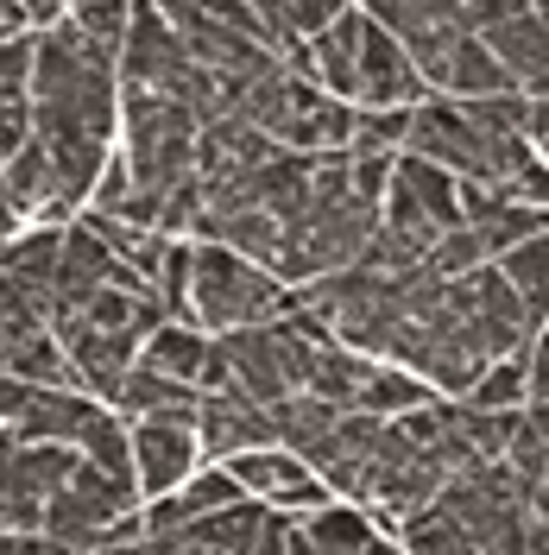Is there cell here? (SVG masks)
Wrapping results in <instances>:
<instances>
[{"instance_id": "1", "label": "cell", "mask_w": 549, "mask_h": 555, "mask_svg": "<svg viewBox=\"0 0 549 555\" xmlns=\"http://www.w3.org/2000/svg\"><path fill=\"white\" fill-rule=\"evenodd\" d=\"M33 120L64 177L69 203L89 208L102 165L120 145V51L89 38L69 20L38 26V69H33Z\"/></svg>"}, {"instance_id": "2", "label": "cell", "mask_w": 549, "mask_h": 555, "mask_svg": "<svg viewBox=\"0 0 549 555\" xmlns=\"http://www.w3.org/2000/svg\"><path fill=\"white\" fill-rule=\"evenodd\" d=\"M234 114H246L259 133H272L278 145H291V152H342L347 139H354L360 102L329 95L322 82H309L304 69L278 51L253 82H241Z\"/></svg>"}, {"instance_id": "3", "label": "cell", "mask_w": 549, "mask_h": 555, "mask_svg": "<svg viewBox=\"0 0 549 555\" xmlns=\"http://www.w3.org/2000/svg\"><path fill=\"white\" fill-rule=\"evenodd\" d=\"M297 304V284H284L272 266L228 241H196V272H190V322L208 335L272 322Z\"/></svg>"}, {"instance_id": "4", "label": "cell", "mask_w": 549, "mask_h": 555, "mask_svg": "<svg viewBox=\"0 0 549 555\" xmlns=\"http://www.w3.org/2000/svg\"><path fill=\"white\" fill-rule=\"evenodd\" d=\"M518 145H531V139L524 133H486L481 120L461 107V95H436V89L411 107V139H405V152H423V158H436L443 171L468 177V183H493Z\"/></svg>"}, {"instance_id": "5", "label": "cell", "mask_w": 549, "mask_h": 555, "mask_svg": "<svg viewBox=\"0 0 549 555\" xmlns=\"http://www.w3.org/2000/svg\"><path fill=\"white\" fill-rule=\"evenodd\" d=\"M139 505H145L139 480H120V474L95 467L76 449V467L64 474V486L44 505V543L51 550H102V537Z\"/></svg>"}, {"instance_id": "6", "label": "cell", "mask_w": 549, "mask_h": 555, "mask_svg": "<svg viewBox=\"0 0 549 555\" xmlns=\"http://www.w3.org/2000/svg\"><path fill=\"white\" fill-rule=\"evenodd\" d=\"M379 221L430 253L448 228H461V177L443 171L423 152H398L392 183H385V203H379Z\"/></svg>"}, {"instance_id": "7", "label": "cell", "mask_w": 549, "mask_h": 555, "mask_svg": "<svg viewBox=\"0 0 549 555\" xmlns=\"http://www.w3.org/2000/svg\"><path fill=\"white\" fill-rule=\"evenodd\" d=\"M171 550H208V555H297L304 537H297V512L284 505H266V499H234L221 512L196 518L190 530H177Z\"/></svg>"}, {"instance_id": "8", "label": "cell", "mask_w": 549, "mask_h": 555, "mask_svg": "<svg viewBox=\"0 0 549 555\" xmlns=\"http://www.w3.org/2000/svg\"><path fill=\"white\" fill-rule=\"evenodd\" d=\"M448 304H455V315L468 322V335H474L493 360H499V353H524L531 335H537L524 297L512 291V278L499 272V259H486V266H474V272L448 278Z\"/></svg>"}, {"instance_id": "9", "label": "cell", "mask_w": 549, "mask_h": 555, "mask_svg": "<svg viewBox=\"0 0 549 555\" xmlns=\"http://www.w3.org/2000/svg\"><path fill=\"white\" fill-rule=\"evenodd\" d=\"M228 467H234L241 492L266 499V505H284V512H297V518L316 512L322 499H335L329 480H322L304 454L291 449V442H259V449H241V454H228Z\"/></svg>"}, {"instance_id": "10", "label": "cell", "mask_w": 549, "mask_h": 555, "mask_svg": "<svg viewBox=\"0 0 549 555\" xmlns=\"http://www.w3.org/2000/svg\"><path fill=\"white\" fill-rule=\"evenodd\" d=\"M127 429H133V474L145 499L183 486L208 461L203 436H196V416H127Z\"/></svg>"}, {"instance_id": "11", "label": "cell", "mask_w": 549, "mask_h": 555, "mask_svg": "<svg viewBox=\"0 0 549 555\" xmlns=\"http://www.w3.org/2000/svg\"><path fill=\"white\" fill-rule=\"evenodd\" d=\"M423 95H430V82L405 51V38L360 7V107H417Z\"/></svg>"}, {"instance_id": "12", "label": "cell", "mask_w": 549, "mask_h": 555, "mask_svg": "<svg viewBox=\"0 0 549 555\" xmlns=\"http://www.w3.org/2000/svg\"><path fill=\"white\" fill-rule=\"evenodd\" d=\"M196 436H203L208 461H228L241 449H259V442H278V416L272 404L246 398L241 385H208L196 398Z\"/></svg>"}, {"instance_id": "13", "label": "cell", "mask_w": 549, "mask_h": 555, "mask_svg": "<svg viewBox=\"0 0 549 555\" xmlns=\"http://www.w3.org/2000/svg\"><path fill=\"white\" fill-rule=\"evenodd\" d=\"M284 57L304 69L309 82H322L329 95H342V102H360V0L347 7L342 20H329V26H322L316 38L291 44Z\"/></svg>"}, {"instance_id": "14", "label": "cell", "mask_w": 549, "mask_h": 555, "mask_svg": "<svg viewBox=\"0 0 549 555\" xmlns=\"http://www.w3.org/2000/svg\"><path fill=\"white\" fill-rule=\"evenodd\" d=\"M297 537H304L309 555H342V550H385L392 543V530L360 505V499H322L316 512L297 518Z\"/></svg>"}, {"instance_id": "15", "label": "cell", "mask_w": 549, "mask_h": 555, "mask_svg": "<svg viewBox=\"0 0 549 555\" xmlns=\"http://www.w3.org/2000/svg\"><path fill=\"white\" fill-rule=\"evenodd\" d=\"M208 353H215V335L196 328V322H183V315H165V322L139 341V360H145L152 373H165V379H177V385H196V391H203Z\"/></svg>"}, {"instance_id": "16", "label": "cell", "mask_w": 549, "mask_h": 555, "mask_svg": "<svg viewBox=\"0 0 549 555\" xmlns=\"http://www.w3.org/2000/svg\"><path fill=\"white\" fill-rule=\"evenodd\" d=\"M430 89H436V95H493V89H518V82L506 76V64L493 57V44H486L481 33H468L443 57V69L430 76Z\"/></svg>"}, {"instance_id": "17", "label": "cell", "mask_w": 549, "mask_h": 555, "mask_svg": "<svg viewBox=\"0 0 549 555\" xmlns=\"http://www.w3.org/2000/svg\"><path fill=\"white\" fill-rule=\"evenodd\" d=\"M506 467H512L518 486L537 499V486L549 480V398H531V404H518L512 442H506Z\"/></svg>"}, {"instance_id": "18", "label": "cell", "mask_w": 549, "mask_h": 555, "mask_svg": "<svg viewBox=\"0 0 549 555\" xmlns=\"http://www.w3.org/2000/svg\"><path fill=\"white\" fill-rule=\"evenodd\" d=\"M253 7H259V26L272 38V51H291V44L316 38L329 20H342L354 0H253Z\"/></svg>"}, {"instance_id": "19", "label": "cell", "mask_w": 549, "mask_h": 555, "mask_svg": "<svg viewBox=\"0 0 549 555\" xmlns=\"http://www.w3.org/2000/svg\"><path fill=\"white\" fill-rule=\"evenodd\" d=\"M499 272L512 278V291L524 297L531 322L544 328L549 322V228H537V234H524L518 246H506L499 253Z\"/></svg>"}, {"instance_id": "20", "label": "cell", "mask_w": 549, "mask_h": 555, "mask_svg": "<svg viewBox=\"0 0 549 555\" xmlns=\"http://www.w3.org/2000/svg\"><path fill=\"white\" fill-rule=\"evenodd\" d=\"M468 404H481V411H518V404H531V347L486 360V373L468 385Z\"/></svg>"}, {"instance_id": "21", "label": "cell", "mask_w": 549, "mask_h": 555, "mask_svg": "<svg viewBox=\"0 0 549 555\" xmlns=\"http://www.w3.org/2000/svg\"><path fill=\"white\" fill-rule=\"evenodd\" d=\"M33 69H38V26L0 38V102L33 95Z\"/></svg>"}, {"instance_id": "22", "label": "cell", "mask_w": 549, "mask_h": 555, "mask_svg": "<svg viewBox=\"0 0 549 555\" xmlns=\"http://www.w3.org/2000/svg\"><path fill=\"white\" fill-rule=\"evenodd\" d=\"M493 253H486V241L461 221V228H448L443 241L430 246V272L436 278H461V272H474V266H486Z\"/></svg>"}, {"instance_id": "23", "label": "cell", "mask_w": 549, "mask_h": 555, "mask_svg": "<svg viewBox=\"0 0 549 555\" xmlns=\"http://www.w3.org/2000/svg\"><path fill=\"white\" fill-rule=\"evenodd\" d=\"M38 133V120H33V95H13V102H0V165L26 145V139Z\"/></svg>"}, {"instance_id": "24", "label": "cell", "mask_w": 549, "mask_h": 555, "mask_svg": "<svg viewBox=\"0 0 549 555\" xmlns=\"http://www.w3.org/2000/svg\"><path fill=\"white\" fill-rule=\"evenodd\" d=\"M531 0H461V20L474 26V33H486V26H499V20H512V13H524Z\"/></svg>"}, {"instance_id": "25", "label": "cell", "mask_w": 549, "mask_h": 555, "mask_svg": "<svg viewBox=\"0 0 549 555\" xmlns=\"http://www.w3.org/2000/svg\"><path fill=\"white\" fill-rule=\"evenodd\" d=\"M26 228V208H20V196H13V183H7V165H0V246L13 241Z\"/></svg>"}, {"instance_id": "26", "label": "cell", "mask_w": 549, "mask_h": 555, "mask_svg": "<svg viewBox=\"0 0 549 555\" xmlns=\"http://www.w3.org/2000/svg\"><path fill=\"white\" fill-rule=\"evenodd\" d=\"M531 398H549V322L531 335Z\"/></svg>"}, {"instance_id": "27", "label": "cell", "mask_w": 549, "mask_h": 555, "mask_svg": "<svg viewBox=\"0 0 549 555\" xmlns=\"http://www.w3.org/2000/svg\"><path fill=\"white\" fill-rule=\"evenodd\" d=\"M26 26H33V13H26V0H0V38L26 33Z\"/></svg>"}, {"instance_id": "28", "label": "cell", "mask_w": 549, "mask_h": 555, "mask_svg": "<svg viewBox=\"0 0 549 555\" xmlns=\"http://www.w3.org/2000/svg\"><path fill=\"white\" fill-rule=\"evenodd\" d=\"M76 0H26V13H33V26H51V20H64Z\"/></svg>"}, {"instance_id": "29", "label": "cell", "mask_w": 549, "mask_h": 555, "mask_svg": "<svg viewBox=\"0 0 549 555\" xmlns=\"http://www.w3.org/2000/svg\"><path fill=\"white\" fill-rule=\"evenodd\" d=\"M531 505H549V480H544V486H537V499H531Z\"/></svg>"}, {"instance_id": "30", "label": "cell", "mask_w": 549, "mask_h": 555, "mask_svg": "<svg viewBox=\"0 0 549 555\" xmlns=\"http://www.w3.org/2000/svg\"><path fill=\"white\" fill-rule=\"evenodd\" d=\"M537 145H544V158H549V127H544V133H537Z\"/></svg>"}, {"instance_id": "31", "label": "cell", "mask_w": 549, "mask_h": 555, "mask_svg": "<svg viewBox=\"0 0 549 555\" xmlns=\"http://www.w3.org/2000/svg\"><path fill=\"white\" fill-rule=\"evenodd\" d=\"M537 13H544V20H549V0H537Z\"/></svg>"}]
</instances>
